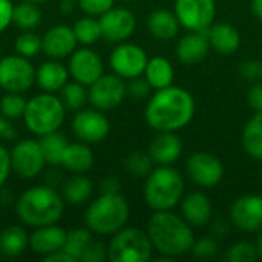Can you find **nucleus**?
Returning <instances> with one entry per match:
<instances>
[{
    "label": "nucleus",
    "instance_id": "5fc2aeb1",
    "mask_svg": "<svg viewBox=\"0 0 262 262\" xmlns=\"http://www.w3.org/2000/svg\"><path fill=\"white\" fill-rule=\"evenodd\" d=\"M252 12L262 21V0H252Z\"/></svg>",
    "mask_w": 262,
    "mask_h": 262
},
{
    "label": "nucleus",
    "instance_id": "f704fd0d",
    "mask_svg": "<svg viewBox=\"0 0 262 262\" xmlns=\"http://www.w3.org/2000/svg\"><path fill=\"white\" fill-rule=\"evenodd\" d=\"M92 239H94V233L88 227L72 229L66 235V241H64V246H63V250L66 253H69L75 261L78 262L81 259L84 250L88 249V246L92 243Z\"/></svg>",
    "mask_w": 262,
    "mask_h": 262
},
{
    "label": "nucleus",
    "instance_id": "20e7f679",
    "mask_svg": "<svg viewBox=\"0 0 262 262\" xmlns=\"http://www.w3.org/2000/svg\"><path fill=\"white\" fill-rule=\"evenodd\" d=\"M130 216L129 203L121 193H101L86 209V227L100 236H112L126 227Z\"/></svg>",
    "mask_w": 262,
    "mask_h": 262
},
{
    "label": "nucleus",
    "instance_id": "aec40b11",
    "mask_svg": "<svg viewBox=\"0 0 262 262\" xmlns=\"http://www.w3.org/2000/svg\"><path fill=\"white\" fill-rule=\"evenodd\" d=\"M181 216L190 227H204L213 218V207L203 192H190L181 200Z\"/></svg>",
    "mask_w": 262,
    "mask_h": 262
},
{
    "label": "nucleus",
    "instance_id": "9b49d317",
    "mask_svg": "<svg viewBox=\"0 0 262 262\" xmlns=\"http://www.w3.org/2000/svg\"><path fill=\"white\" fill-rule=\"evenodd\" d=\"M149 57L146 51L129 41L118 43L109 55V64L114 74L124 80H130L144 74Z\"/></svg>",
    "mask_w": 262,
    "mask_h": 262
},
{
    "label": "nucleus",
    "instance_id": "58836bf2",
    "mask_svg": "<svg viewBox=\"0 0 262 262\" xmlns=\"http://www.w3.org/2000/svg\"><path fill=\"white\" fill-rule=\"evenodd\" d=\"M224 258L229 262H255L259 259L255 243H249V241H239L233 244L227 250Z\"/></svg>",
    "mask_w": 262,
    "mask_h": 262
},
{
    "label": "nucleus",
    "instance_id": "13d9d810",
    "mask_svg": "<svg viewBox=\"0 0 262 262\" xmlns=\"http://www.w3.org/2000/svg\"><path fill=\"white\" fill-rule=\"evenodd\" d=\"M120 2H130V0H120Z\"/></svg>",
    "mask_w": 262,
    "mask_h": 262
},
{
    "label": "nucleus",
    "instance_id": "79ce46f5",
    "mask_svg": "<svg viewBox=\"0 0 262 262\" xmlns=\"http://www.w3.org/2000/svg\"><path fill=\"white\" fill-rule=\"evenodd\" d=\"M78 8L86 14L92 17H100L104 12H107L111 8H114L115 0H78Z\"/></svg>",
    "mask_w": 262,
    "mask_h": 262
},
{
    "label": "nucleus",
    "instance_id": "6ab92c4d",
    "mask_svg": "<svg viewBox=\"0 0 262 262\" xmlns=\"http://www.w3.org/2000/svg\"><path fill=\"white\" fill-rule=\"evenodd\" d=\"M149 155L158 166L173 164L183 154V141L177 132H158L147 147Z\"/></svg>",
    "mask_w": 262,
    "mask_h": 262
},
{
    "label": "nucleus",
    "instance_id": "a878e982",
    "mask_svg": "<svg viewBox=\"0 0 262 262\" xmlns=\"http://www.w3.org/2000/svg\"><path fill=\"white\" fill-rule=\"evenodd\" d=\"M180 20L175 12L169 9H157L147 15V29L157 40H172L180 32Z\"/></svg>",
    "mask_w": 262,
    "mask_h": 262
},
{
    "label": "nucleus",
    "instance_id": "0eeeda50",
    "mask_svg": "<svg viewBox=\"0 0 262 262\" xmlns=\"http://www.w3.org/2000/svg\"><path fill=\"white\" fill-rule=\"evenodd\" d=\"M154 250L147 232L135 227H123L111 236L107 259L111 262H147Z\"/></svg>",
    "mask_w": 262,
    "mask_h": 262
},
{
    "label": "nucleus",
    "instance_id": "f3484780",
    "mask_svg": "<svg viewBox=\"0 0 262 262\" xmlns=\"http://www.w3.org/2000/svg\"><path fill=\"white\" fill-rule=\"evenodd\" d=\"M230 221L239 230L255 233L262 230V195L249 193L238 198L230 207Z\"/></svg>",
    "mask_w": 262,
    "mask_h": 262
},
{
    "label": "nucleus",
    "instance_id": "6e6d98bb",
    "mask_svg": "<svg viewBox=\"0 0 262 262\" xmlns=\"http://www.w3.org/2000/svg\"><path fill=\"white\" fill-rule=\"evenodd\" d=\"M255 246H256L258 258H259V259H262V230H261V233L258 235V238H256V243H255Z\"/></svg>",
    "mask_w": 262,
    "mask_h": 262
},
{
    "label": "nucleus",
    "instance_id": "e433bc0d",
    "mask_svg": "<svg viewBox=\"0 0 262 262\" xmlns=\"http://www.w3.org/2000/svg\"><path fill=\"white\" fill-rule=\"evenodd\" d=\"M14 49L15 54L31 60L41 52V37L34 31H21L15 37Z\"/></svg>",
    "mask_w": 262,
    "mask_h": 262
},
{
    "label": "nucleus",
    "instance_id": "bf43d9fd",
    "mask_svg": "<svg viewBox=\"0 0 262 262\" xmlns=\"http://www.w3.org/2000/svg\"><path fill=\"white\" fill-rule=\"evenodd\" d=\"M74 2H78V0H74Z\"/></svg>",
    "mask_w": 262,
    "mask_h": 262
},
{
    "label": "nucleus",
    "instance_id": "7c9ffc66",
    "mask_svg": "<svg viewBox=\"0 0 262 262\" xmlns=\"http://www.w3.org/2000/svg\"><path fill=\"white\" fill-rule=\"evenodd\" d=\"M43 18L41 9L37 3L21 0L20 3L14 5L12 11V23L21 31H32L40 26Z\"/></svg>",
    "mask_w": 262,
    "mask_h": 262
},
{
    "label": "nucleus",
    "instance_id": "a19ab883",
    "mask_svg": "<svg viewBox=\"0 0 262 262\" xmlns=\"http://www.w3.org/2000/svg\"><path fill=\"white\" fill-rule=\"evenodd\" d=\"M126 89H127V95L134 100H144L150 95L152 92V86L150 83L146 80V77H135L130 78L126 83Z\"/></svg>",
    "mask_w": 262,
    "mask_h": 262
},
{
    "label": "nucleus",
    "instance_id": "f03ea898",
    "mask_svg": "<svg viewBox=\"0 0 262 262\" xmlns=\"http://www.w3.org/2000/svg\"><path fill=\"white\" fill-rule=\"evenodd\" d=\"M64 200L61 193L48 184L26 189L15 201V215L23 226L41 227L57 224L64 213Z\"/></svg>",
    "mask_w": 262,
    "mask_h": 262
},
{
    "label": "nucleus",
    "instance_id": "c756f323",
    "mask_svg": "<svg viewBox=\"0 0 262 262\" xmlns=\"http://www.w3.org/2000/svg\"><path fill=\"white\" fill-rule=\"evenodd\" d=\"M243 147L249 157L262 161V114L255 112L243 130Z\"/></svg>",
    "mask_w": 262,
    "mask_h": 262
},
{
    "label": "nucleus",
    "instance_id": "c85d7f7f",
    "mask_svg": "<svg viewBox=\"0 0 262 262\" xmlns=\"http://www.w3.org/2000/svg\"><path fill=\"white\" fill-rule=\"evenodd\" d=\"M143 75L150 83L152 89L158 91V89L172 86L173 78H175V69L170 60H167L166 57L157 55V57L149 58Z\"/></svg>",
    "mask_w": 262,
    "mask_h": 262
},
{
    "label": "nucleus",
    "instance_id": "b1692460",
    "mask_svg": "<svg viewBox=\"0 0 262 262\" xmlns=\"http://www.w3.org/2000/svg\"><path fill=\"white\" fill-rule=\"evenodd\" d=\"M210 48L221 55H232L241 46V34L230 23H215L207 29Z\"/></svg>",
    "mask_w": 262,
    "mask_h": 262
},
{
    "label": "nucleus",
    "instance_id": "4c0bfd02",
    "mask_svg": "<svg viewBox=\"0 0 262 262\" xmlns=\"http://www.w3.org/2000/svg\"><path fill=\"white\" fill-rule=\"evenodd\" d=\"M26 103H28V100L23 97V94L5 92V95L0 98V114L12 121L23 118Z\"/></svg>",
    "mask_w": 262,
    "mask_h": 262
},
{
    "label": "nucleus",
    "instance_id": "ddd939ff",
    "mask_svg": "<svg viewBox=\"0 0 262 262\" xmlns=\"http://www.w3.org/2000/svg\"><path fill=\"white\" fill-rule=\"evenodd\" d=\"M180 25L187 31H207L216 15L215 0H175Z\"/></svg>",
    "mask_w": 262,
    "mask_h": 262
},
{
    "label": "nucleus",
    "instance_id": "9d476101",
    "mask_svg": "<svg viewBox=\"0 0 262 262\" xmlns=\"http://www.w3.org/2000/svg\"><path fill=\"white\" fill-rule=\"evenodd\" d=\"M88 92L92 107L103 112L118 107L127 95L124 78L117 74H103L91 86H88Z\"/></svg>",
    "mask_w": 262,
    "mask_h": 262
},
{
    "label": "nucleus",
    "instance_id": "393cba45",
    "mask_svg": "<svg viewBox=\"0 0 262 262\" xmlns=\"http://www.w3.org/2000/svg\"><path fill=\"white\" fill-rule=\"evenodd\" d=\"M95 161L94 152L88 143H69L61 157V167L71 173H86L92 169Z\"/></svg>",
    "mask_w": 262,
    "mask_h": 262
},
{
    "label": "nucleus",
    "instance_id": "3c124183",
    "mask_svg": "<svg viewBox=\"0 0 262 262\" xmlns=\"http://www.w3.org/2000/svg\"><path fill=\"white\" fill-rule=\"evenodd\" d=\"M210 229H212V233H213L215 238H221V236H224V235H227L230 232V224L224 218H216V220L212 218Z\"/></svg>",
    "mask_w": 262,
    "mask_h": 262
},
{
    "label": "nucleus",
    "instance_id": "72a5a7b5",
    "mask_svg": "<svg viewBox=\"0 0 262 262\" xmlns=\"http://www.w3.org/2000/svg\"><path fill=\"white\" fill-rule=\"evenodd\" d=\"M72 29H74L77 41L83 46H92L101 38L100 21L97 17H92V15H86V17L78 18L74 23Z\"/></svg>",
    "mask_w": 262,
    "mask_h": 262
},
{
    "label": "nucleus",
    "instance_id": "37998d69",
    "mask_svg": "<svg viewBox=\"0 0 262 262\" xmlns=\"http://www.w3.org/2000/svg\"><path fill=\"white\" fill-rule=\"evenodd\" d=\"M239 75L249 81V83H256L261 81L262 78V61L259 60H246L241 63L238 69Z\"/></svg>",
    "mask_w": 262,
    "mask_h": 262
},
{
    "label": "nucleus",
    "instance_id": "f257e3e1",
    "mask_svg": "<svg viewBox=\"0 0 262 262\" xmlns=\"http://www.w3.org/2000/svg\"><path fill=\"white\" fill-rule=\"evenodd\" d=\"M195 115V100L189 91L180 86H167L155 91L146 106V123L157 132H178Z\"/></svg>",
    "mask_w": 262,
    "mask_h": 262
},
{
    "label": "nucleus",
    "instance_id": "dca6fc26",
    "mask_svg": "<svg viewBox=\"0 0 262 262\" xmlns=\"http://www.w3.org/2000/svg\"><path fill=\"white\" fill-rule=\"evenodd\" d=\"M68 69L71 78L84 86H91L97 78L104 74V64L101 57L89 46L75 49L69 55Z\"/></svg>",
    "mask_w": 262,
    "mask_h": 262
},
{
    "label": "nucleus",
    "instance_id": "09e8293b",
    "mask_svg": "<svg viewBox=\"0 0 262 262\" xmlns=\"http://www.w3.org/2000/svg\"><path fill=\"white\" fill-rule=\"evenodd\" d=\"M100 192L101 193H120L121 181L114 175H107L100 181Z\"/></svg>",
    "mask_w": 262,
    "mask_h": 262
},
{
    "label": "nucleus",
    "instance_id": "2f4dec72",
    "mask_svg": "<svg viewBox=\"0 0 262 262\" xmlns=\"http://www.w3.org/2000/svg\"><path fill=\"white\" fill-rule=\"evenodd\" d=\"M40 144L46 158V164L48 166H61V157L63 152L66 149V146L69 144V140L64 134H61L60 130L51 132L48 135L40 137Z\"/></svg>",
    "mask_w": 262,
    "mask_h": 262
},
{
    "label": "nucleus",
    "instance_id": "ea45409f",
    "mask_svg": "<svg viewBox=\"0 0 262 262\" xmlns=\"http://www.w3.org/2000/svg\"><path fill=\"white\" fill-rule=\"evenodd\" d=\"M192 255L200 259H209L218 255L220 244L215 236H203L200 239H195L192 246Z\"/></svg>",
    "mask_w": 262,
    "mask_h": 262
},
{
    "label": "nucleus",
    "instance_id": "4468645a",
    "mask_svg": "<svg viewBox=\"0 0 262 262\" xmlns=\"http://www.w3.org/2000/svg\"><path fill=\"white\" fill-rule=\"evenodd\" d=\"M186 173L200 187H215L224 178L223 161L209 152H195L186 161Z\"/></svg>",
    "mask_w": 262,
    "mask_h": 262
},
{
    "label": "nucleus",
    "instance_id": "49530a36",
    "mask_svg": "<svg viewBox=\"0 0 262 262\" xmlns=\"http://www.w3.org/2000/svg\"><path fill=\"white\" fill-rule=\"evenodd\" d=\"M12 11H14V3L11 0H0V34L11 26Z\"/></svg>",
    "mask_w": 262,
    "mask_h": 262
},
{
    "label": "nucleus",
    "instance_id": "2eb2a0df",
    "mask_svg": "<svg viewBox=\"0 0 262 262\" xmlns=\"http://www.w3.org/2000/svg\"><path fill=\"white\" fill-rule=\"evenodd\" d=\"M101 38L111 43H121L132 37L137 28L135 14L123 6H114L98 17Z\"/></svg>",
    "mask_w": 262,
    "mask_h": 262
},
{
    "label": "nucleus",
    "instance_id": "603ef678",
    "mask_svg": "<svg viewBox=\"0 0 262 262\" xmlns=\"http://www.w3.org/2000/svg\"><path fill=\"white\" fill-rule=\"evenodd\" d=\"M43 261L45 262H77L69 253H66L63 249L61 250H57V252H54V253H51V255H48V256H45L43 258Z\"/></svg>",
    "mask_w": 262,
    "mask_h": 262
},
{
    "label": "nucleus",
    "instance_id": "473e14b6",
    "mask_svg": "<svg viewBox=\"0 0 262 262\" xmlns=\"http://www.w3.org/2000/svg\"><path fill=\"white\" fill-rule=\"evenodd\" d=\"M60 98L66 107V111L69 112H78L81 109H84L86 103L89 101V92H88V86L72 80L68 81L63 89L60 91Z\"/></svg>",
    "mask_w": 262,
    "mask_h": 262
},
{
    "label": "nucleus",
    "instance_id": "a18cd8bd",
    "mask_svg": "<svg viewBox=\"0 0 262 262\" xmlns=\"http://www.w3.org/2000/svg\"><path fill=\"white\" fill-rule=\"evenodd\" d=\"M11 172H12V167H11V155H9V150L5 146L0 144V189L8 181Z\"/></svg>",
    "mask_w": 262,
    "mask_h": 262
},
{
    "label": "nucleus",
    "instance_id": "cd10ccee",
    "mask_svg": "<svg viewBox=\"0 0 262 262\" xmlns=\"http://www.w3.org/2000/svg\"><path fill=\"white\" fill-rule=\"evenodd\" d=\"M29 247V235L23 226L11 224L0 229V255L3 258H18Z\"/></svg>",
    "mask_w": 262,
    "mask_h": 262
},
{
    "label": "nucleus",
    "instance_id": "c9c22d12",
    "mask_svg": "<svg viewBox=\"0 0 262 262\" xmlns=\"http://www.w3.org/2000/svg\"><path fill=\"white\" fill-rule=\"evenodd\" d=\"M124 169L134 178H147L150 172L155 169V163L149 152L143 150H132L124 158Z\"/></svg>",
    "mask_w": 262,
    "mask_h": 262
},
{
    "label": "nucleus",
    "instance_id": "864d4df0",
    "mask_svg": "<svg viewBox=\"0 0 262 262\" xmlns=\"http://www.w3.org/2000/svg\"><path fill=\"white\" fill-rule=\"evenodd\" d=\"M74 8H75V2L74 0H61V5L58 6V11L61 12V14H71L72 11H74Z\"/></svg>",
    "mask_w": 262,
    "mask_h": 262
},
{
    "label": "nucleus",
    "instance_id": "c03bdc74",
    "mask_svg": "<svg viewBox=\"0 0 262 262\" xmlns=\"http://www.w3.org/2000/svg\"><path fill=\"white\" fill-rule=\"evenodd\" d=\"M107 259V246L103 244L101 241H95L92 239V243L88 246V249L84 250L83 256L80 261L83 262H101Z\"/></svg>",
    "mask_w": 262,
    "mask_h": 262
},
{
    "label": "nucleus",
    "instance_id": "4d7b16f0",
    "mask_svg": "<svg viewBox=\"0 0 262 262\" xmlns=\"http://www.w3.org/2000/svg\"><path fill=\"white\" fill-rule=\"evenodd\" d=\"M26 2H32V3H37V5H40V3H45V2H48V0H26Z\"/></svg>",
    "mask_w": 262,
    "mask_h": 262
},
{
    "label": "nucleus",
    "instance_id": "412c9836",
    "mask_svg": "<svg viewBox=\"0 0 262 262\" xmlns=\"http://www.w3.org/2000/svg\"><path fill=\"white\" fill-rule=\"evenodd\" d=\"M66 235H68V232L57 224L35 227L34 232L29 235V249L35 255L45 258V256L63 249Z\"/></svg>",
    "mask_w": 262,
    "mask_h": 262
},
{
    "label": "nucleus",
    "instance_id": "f8f14e48",
    "mask_svg": "<svg viewBox=\"0 0 262 262\" xmlns=\"http://www.w3.org/2000/svg\"><path fill=\"white\" fill-rule=\"evenodd\" d=\"M71 127L77 140L88 144H98L104 141L111 134V121L103 114V111L95 107L75 112Z\"/></svg>",
    "mask_w": 262,
    "mask_h": 262
},
{
    "label": "nucleus",
    "instance_id": "de8ad7c7",
    "mask_svg": "<svg viewBox=\"0 0 262 262\" xmlns=\"http://www.w3.org/2000/svg\"><path fill=\"white\" fill-rule=\"evenodd\" d=\"M247 101L255 112L262 114V81H256L252 84L247 94Z\"/></svg>",
    "mask_w": 262,
    "mask_h": 262
},
{
    "label": "nucleus",
    "instance_id": "8fccbe9b",
    "mask_svg": "<svg viewBox=\"0 0 262 262\" xmlns=\"http://www.w3.org/2000/svg\"><path fill=\"white\" fill-rule=\"evenodd\" d=\"M17 137V130L12 124V120L6 118V117H0V140L9 141L14 140Z\"/></svg>",
    "mask_w": 262,
    "mask_h": 262
},
{
    "label": "nucleus",
    "instance_id": "6e6552de",
    "mask_svg": "<svg viewBox=\"0 0 262 262\" xmlns=\"http://www.w3.org/2000/svg\"><path fill=\"white\" fill-rule=\"evenodd\" d=\"M9 155L12 172L21 180H34L48 166L40 140H18L9 150Z\"/></svg>",
    "mask_w": 262,
    "mask_h": 262
},
{
    "label": "nucleus",
    "instance_id": "a211bd4d",
    "mask_svg": "<svg viewBox=\"0 0 262 262\" xmlns=\"http://www.w3.org/2000/svg\"><path fill=\"white\" fill-rule=\"evenodd\" d=\"M77 38L72 26L69 25H54L41 37V52L48 58L61 60L69 57L77 49Z\"/></svg>",
    "mask_w": 262,
    "mask_h": 262
},
{
    "label": "nucleus",
    "instance_id": "bb28decb",
    "mask_svg": "<svg viewBox=\"0 0 262 262\" xmlns=\"http://www.w3.org/2000/svg\"><path fill=\"white\" fill-rule=\"evenodd\" d=\"M60 193L66 204L81 206L91 200L94 193V183L84 173H74L63 181Z\"/></svg>",
    "mask_w": 262,
    "mask_h": 262
},
{
    "label": "nucleus",
    "instance_id": "4be33fe9",
    "mask_svg": "<svg viewBox=\"0 0 262 262\" xmlns=\"http://www.w3.org/2000/svg\"><path fill=\"white\" fill-rule=\"evenodd\" d=\"M210 51V41L207 31H189L184 37L180 38L177 45V57L181 63L196 64L203 61Z\"/></svg>",
    "mask_w": 262,
    "mask_h": 262
},
{
    "label": "nucleus",
    "instance_id": "423d86ee",
    "mask_svg": "<svg viewBox=\"0 0 262 262\" xmlns=\"http://www.w3.org/2000/svg\"><path fill=\"white\" fill-rule=\"evenodd\" d=\"M66 107L60 97L51 92H40L28 100L23 123L31 134L43 137L60 130L66 118Z\"/></svg>",
    "mask_w": 262,
    "mask_h": 262
},
{
    "label": "nucleus",
    "instance_id": "5701e85b",
    "mask_svg": "<svg viewBox=\"0 0 262 262\" xmlns=\"http://www.w3.org/2000/svg\"><path fill=\"white\" fill-rule=\"evenodd\" d=\"M69 69L60 60L49 58L35 71V83L43 92L57 94L69 81Z\"/></svg>",
    "mask_w": 262,
    "mask_h": 262
},
{
    "label": "nucleus",
    "instance_id": "1a4fd4ad",
    "mask_svg": "<svg viewBox=\"0 0 262 262\" xmlns=\"http://www.w3.org/2000/svg\"><path fill=\"white\" fill-rule=\"evenodd\" d=\"M35 68L18 54L0 57V88L5 92H28L35 84Z\"/></svg>",
    "mask_w": 262,
    "mask_h": 262
},
{
    "label": "nucleus",
    "instance_id": "39448f33",
    "mask_svg": "<svg viewBox=\"0 0 262 262\" xmlns=\"http://www.w3.org/2000/svg\"><path fill=\"white\" fill-rule=\"evenodd\" d=\"M184 195V178L172 166H158L144 183V201L154 212L172 210Z\"/></svg>",
    "mask_w": 262,
    "mask_h": 262
},
{
    "label": "nucleus",
    "instance_id": "7ed1b4c3",
    "mask_svg": "<svg viewBox=\"0 0 262 262\" xmlns=\"http://www.w3.org/2000/svg\"><path fill=\"white\" fill-rule=\"evenodd\" d=\"M146 232L154 249L170 258L189 253L195 243L192 227L172 210L154 212L147 221Z\"/></svg>",
    "mask_w": 262,
    "mask_h": 262
}]
</instances>
